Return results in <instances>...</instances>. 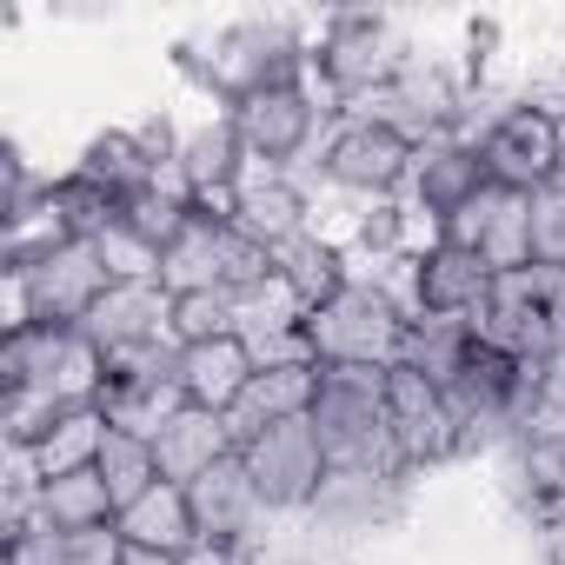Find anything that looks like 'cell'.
<instances>
[{
  "label": "cell",
  "instance_id": "obj_13",
  "mask_svg": "<svg viewBox=\"0 0 565 565\" xmlns=\"http://www.w3.org/2000/svg\"><path fill=\"white\" fill-rule=\"evenodd\" d=\"M186 499H193V525H200V539H220V545H246V552H259V545L273 539V525H279V519L266 512V499L253 492L239 452L220 459L206 479H193Z\"/></svg>",
  "mask_w": 565,
  "mask_h": 565
},
{
  "label": "cell",
  "instance_id": "obj_40",
  "mask_svg": "<svg viewBox=\"0 0 565 565\" xmlns=\"http://www.w3.org/2000/svg\"><path fill=\"white\" fill-rule=\"evenodd\" d=\"M558 186H565V114H558Z\"/></svg>",
  "mask_w": 565,
  "mask_h": 565
},
{
  "label": "cell",
  "instance_id": "obj_24",
  "mask_svg": "<svg viewBox=\"0 0 565 565\" xmlns=\"http://www.w3.org/2000/svg\"><path fill=\"white\" fill-rule=\"evenodd\" d=\"M107 413L100 406H67L54 426H47V439L28 452V466L41 472V479H67V472H87L94 459H100V446H107Z\"/></svg>",
  "mask_w": 565,
  "mask_h": 565
},
{
  "label": "cell",
  "instance_id": "obj_29",
  "mask_svg": "<svg viewBox=\"0 0 565 565\" xmlns=\"http://www.w3.org/2000/svg\"><path fill=\"white\" fill-rule=\"evenodd\" d=\"M47 206L67 220L74 239H100V233L120 220V200H114L107 186H94L87 173H74V167H61V173L47 180Z\"/></svg>",
  "mask_w": 565,
  "mask_h": 565
},
{
  "label": "cell",
  "instance_id": "obj_27",
  "mask_svg": "<svg viewBox=\"0 0 565 565\" xmlns=\"http://www.w3.org/2000/svg\"><path fill=\"white\" fill-rule=\"evenodd\" d=\"M479 259L492 266V279L532 266V193L492 186V220H486V233H479Z\"/></svg>",
  "mask_w": 565,
  "mask_h": 565
},
{
  "label": "cell",
  "instance_id": "obj_20",
  "mask_svg": "<svg viewBox=\"0 0 565 565\" xmlns=\"http://www.w3.org/2000/svg\"><path fill=\"white\" fill-rule=\"evenodd\" d=\"M120 539L127 545H140V552H167V558H180L193 539H200V525H193V499H186V486H173V479H160V486H147L134 505H120Z\"/></svg>",
  "mask_w": 565,
  "mask_h": 565
},
{
  "label": "cell",
  "instance_id": "obj_10",
  "mask_svg": "<svg viewBox=\"0 0 565 565\" xmlns=\"http://www.w3.org/2000/svg\"><path fill=\"white\" fill-rule=\"evenodd\" d=\"M479 160H486L492 186H505V193L558 186V107H545L539 94H519L479 134Z\"/></svg>",
  "mask_w": 565,
  "mask_h": 565
},
{
  "label": "cell",
  "instance_id": "obj_38",
  "mask_svg": "<svg viewBox=\"0 0 565 565\" xmlns=\"http://www.w3.org/2000/svg\"><path fill=\"white\" fill-rule=\"evenodd\" d=\"M539 100H545V107H558V114H565V54H558V67H552V74H545V87H539Z\"/></svg>",
  "mask_w": 565,
  "mask_h": 565
},
{
  "label": "cell",
  "instance_id": "obj_30",
  "mask_svg": "<svg viewBox=\"0 0 565 565\" xmlns=\"http://www.w3.org/2000/svg\"><path fill=\"white\" fill-rule=\"evenodd\" d=\"M94 472L107 479L114 505H134L147 486H160V459H153V439H134V433H107V446H100Z\"/></svg>",
  "mask_w": 565,
  "mask_h": 565
},
{
  "label": "cell",
  "instance_id": "obj_12",
  "mask_svg": "<svg viewBox=\"0 0 565 565\" xmlns=\"http://www.w3.org/2000/svg\"><path fill=\"white\" fill-rule=\"evenodd\" d=\"M173 167H180L193 206L233 220L239 173H246V147H239L226 107H200V100H193V114H180V153H173Z\"/></svg>",
  "mask_w": 565,
  "mask_h": 565
},
{
  "label": "cell",
  "instance_id": "obj_11",
  "mask_svg": "<svg viewBox=\"0 0 565 565\" xmlns=\"http://www.w3.org/2000/svg\"><path fill=\"white\" fill-rule=\"evenodd\" d=\"M313 206H320L313 167H266V160H246L239 200H233V226H239L246 239H259L266 253H279V246H294L300 233H313Z\"/></svg>",
  "mask_w": 565,
  "mask_h": 565
},
{
  "label": "cell",
  "instance_id": "obj_4",
  "mask_svg": "<svg viewBox=\"0 0 565 565\" xmlns=\"http://www.w3.org/2000/svg\"><path fill=\"white\" fill-rule=\"evenodd\" d=\"M307 419L333 466H399L386 426V366H320V393Z\"/></svg>",
  "mask_w": 565,
  "mask_h": 565
},
{
  "label": "cell",
  "instance_id": "obj_32",
  "mask_svg": "<svg viewBox=\"0 0 565 565\" xmlns=\"http://www.w3.org/2000/svg\"><path fill=\"white\" fill-rule=\"evenodd\" d=\"M173 347H206V340H226L239 333V313H233V294H180L173 300V320H167Z\"/></svg>",
  "mask_w": 565,
  "mask_h": 565
},
{
  "label": "cell",
  "instance_id": "obj_22",
  "mask_svg": "<svg viewBox=\"0 0 565 565\" xmlns=\"http://www.w3.org/2000/svg\"><path fill=\"white\" fill-rule=\"evenodd\" d=\"M273 266L287 273V287L307 300V313L353 287V253H347L340 239H327V233H300L294 246H279V253H273Z\"/></svg>",
  "mask_w": 565,
  "mask_h": 565
},
{
  "label": "cell",
  "instance_id": "obj_17",
  "mask_svg": "<svg viewBox=\"0 0 565 565\" xmlns=\"http://www.w3.org/2000/svg\"><path fill=\"white\" fill-rule=\"evenodd\" d=\"M233 452H239L233 419H226V413H200V406H180V413L160 426V439H153L160 479H173V486L206 479V472H213L220 459H233Z\"/></svg>",
  "mask_w": 565,
  "mask_h": 565
},
{
  "label": "cell",
  "instance_id": "obj_2",
  "mask_svg": "<svg viewBox=\"0 0 565 565\" xmlns=\"http://www.w3.org/2000/svg\"><path fill=\"white\" fill-rule=\"evenodd\" d=\"M413 54H419V41L399 14H327V21H313L307 67L347 114V107L386 94Z\"/></svg>",
  "mask_w": 565,
  "mask_h": 565
},
{
  "label": "cell",
  "instance_id": "obj_19",
  "mask_svg": "<svg viewBox=\"0 0 565 565\" xmlns=\"http://www.w3.org/2000/svg\"><path fill=\"white\" fill-rule=\"evenodd\" d=\"M313 393H320V366L300 360V366H259L253 386L239 393V406L226 413L233 433H259V426H287V419H307L313 413Z\"/></svg>",
  "mask_w": 565,
  "mask_h": 565
},
{
  "label": "cell",
  "instance_id": "obj_39",
  "mask_svg": "<svg viewBox=\"0 0 565 565\" xmlns=\"http://www.w3.org/2000/svg\"><path fill=\"white\" fill-rule=\"evenodd\" d=\"M120 565H180V558H167V552H140V545H127V558Z\"/></svg>",
  "mask_w": 565,
  "mask_h": 565
},
{
  "label": "cell",
  "instance_id": "obj_16",
  "mask_svg": "<svg viewBox=\"0 0 565 565\" xmlns=\"http://www.w3.org/2000/svg\"><path fill=\"white\" fill-rule=\"evenodd\" d=\"M413 294H419V320H472L492 300V266L479 253L439 239L413 259Z\"/></svg>",
  "mask_w": 565,
  "mask_h": 565
},
{
  "label": "cell",
  "instance_id": "obj_9",
  "mask_svg": "<svg viewBox=\"0 0 565 565\" xmlns=\"http://www.w3.org/2000/svg\"><path fill=\"white\" fill-rule=\"evenodd\" d=\"M226 114H233V134H239L246 160H266V167H313V153L333 127V114L307 94V81L266 87V94H253Z\"/></svg>",
  "mask_w": 565,
  "mask_h": 565
},
{
  "label": "cell",
  "instance_id": "obj_33",
  "mask_svg": "<svg viewBox=\"0 0 565 565\" xmlns=\"http://www.w3.org/2000/svg\"><path fill=\"white\" fill-rule=\"evenodd\" d=\"M532 266L539 273H565V186H539L532 193Z\"/></svg>",
  "mask_w": 565,
  "mask_h": 565
},
{
  "label": "cell",
  "instance_id": "obj_15",
  "mask_svg": "<svg viewBox=\"0 0 565 565\" xmlns=\"http://www.w3.org/2000/svg\"><path fill=\"white\" fill-rule=\"evenodd\" d=\"M167 320H173V294L160 287V279H114V287L100 294V307L81 320V340H94V347L114 360V353H127V347L173 340Z\"/></svg>",
  "mask_w": 565,
  "mask_h": 565
},
{
  "label": "cell",
  "instance_id": "obj_5",
  "mask_svg": "<svg viewBox=\"0 0 565 565\" xmlns=\"http://www.w3.org/2000/svg\"><path fill=\"white\" fill-rule=\"evenodd\" d=\"M419 505V479L406 466H327V486L307 512L313 532H327L347 552H366L373 539L399 532Z\"/></svg>",
  "mask_w": 565,
  "mask_h": 565
},
{
  "label": "cell",
  "instance_id": "obj_34",
  "mask_svg": "<svg viewBox=\"0 0 565 565\" xmlns=\"http://www.w3.org/2000/svg\"><path fill=\"white\" fill-rule=\"evenodd\" d=\"M94 246H100V259H107L114 279H160V246H147L127 220H114Z\"/></svg>",
  "mask_w": 565,
  "mask_h": 565
},
{
  "label": "cell",
  "instance_id": "obj_14",
  "mask_svg": "<svg viewBox=\"0 0 565 565\" xmlns=\"http://www.w3.org/2000/svg\"><path fill=\"white\" fill-rule=\"evenodd\" d=\"M492 186V173H486V160H479V147L472 140H459V134H446V140H426L419 153H413V180H406V200L426 213V220H452L459 206H472L479 193Z\"/></svg>",
  "mask_w": 565,
  "mask_h": 565
},
{
  "label": "cell",
  "instance_id": "obj_35",
  "mask_svg": "<svg viewBox=\"0 0 565 565\" xmlns=\"http://www.w3.org/2000/svg\"><path fill=\"white\" fill-rule=\"evenodd\" d=\"M8 565H67V545L54 525H34V532H14L8 539Z\"/></svg>",
  "mask_w": 565,
  "mask_h": 565
},
{
  "label": "cell",
  "instance_id": "obj_37",
  "mask_svg": "<svg viewBox=\"0 0 565 565\" xmlns=\"http://www.w3.org/2000/svg\"><path fill=\"white\" fill-rule=\"evenodd\" d=\"M180 565H253V552L246 545H220V539H193L180 552Z\"/></svg>",
  "mask_w": 565,
  "mask_h": 565
},
{
  "label": "cell",
  "instance_id": "obj_23",
  "mask_svg": "<svg viewBox=\"0 0 565 565\" xmlns=\"http://www.w3.org/2000/svg\"><path fill=\"white\" fill-rule=\"evenodd\" d=\"M67 347H74V333L14 320L8 333H0V393H28V386H47L54 393V373H61Z\"/></svg>",
  "mask_w": 565,
  "mask_h": 565
},
{
  "label": "cell",
  "instance_id": "obj_31",
  "mask_svg": "<svg viewBox=\"0 0 565 565\" xmlns=\"http://www.w3.org/2000/svg\"><path fill=\"white\" fill-rule=\"evenodd\" d=\"M61 413H67V406H61L47 386H28V393H0V446H8V452H34Z\"/></svg>",
  "mask_w": 565,
  "mask_h": 565
},
{
  "label": "cell",
  "instance_id": "obj_1",
  "mask_svg": "<svg viewBox=\"0 0 565 565\" xmlns=\"http://www.w3.org/2000/svg\"><path fill=\"white\" fill-rule=\"evenodd\" d=\"M307 47H313V21L233 14V21H206V28L180 34L167 67L200 107H239L266 87H294L307 74Z\"/></svg>",
  "mask_w": 565,
  "mask_h": 565
},
{
  "label": "cell",
  "instance_id": "obj_28",
  "mask_svg": "<svg viewBox=\"0 0 565 565\" xmlns=\"http://www.w3.org/2000/svg\"><path fill=\"white\" fill-rule=\"evenodd\" d=\"M466 360H472V327H466V320H413V327H406L399 366L426 373L433 386H452Z\"/></svg>",
  "mask_w": 565,
  "mask_h": 565
},
{
  "label": "cell",
  "instance_id": "obj_8",
  "mask_svg": "<svg viewBox=\"0 0 565 565\" xmlns=\"http://www.w3.org/2000/svg\"><path fill=\"white\" fill-rule=\"evenodd\" d=\"M239 466L253 479V492L266 499L273 519H307L320 486H327V446L313 433V419H287V426H259L239 439Z\"/></svg>",
  "mask_w": 565,
  "mask_h": 565
},
{
  "label": "cell",
  "instance_id": "obj_21",
  "mask_svg": "<svg viewBox=\"0 0 565 565\" xmlns=\"http://www.w3.org/2000/svg\"><path fill=\"white\" fill-rule=\"evenodd\" d=\"M67 167H74V173H87L94 186H107L120 206H127L134 193H147V186H153V173H160V167H153V153L140 147L134 120H127V127H100V134H87V140H81V153H74Z\"/></svg>",
  "mask_w": 565,
  "mask_h": 565
},
{
  "label": "cell",
  "instance_id": "obj_7",
  "mask_svg": "<svg viewBox=\"0 0 565 565\" xmlns=\"http://www.w3.org/2000/svg\"><path fill=\"white\" fill-rule=\"evenodd\" d=\"M114 287V273L100 259L94 239H67L61 253L34 259L28 273H8V327L34 320V327H61L81 333V320L100 307V294Z\"/></svg>",
  "mask_w": 565,
  "mask_h": 565
},
{
  "label": "cell",
  "instance_id": "obj_26",
  "mask_svg": "<svg viewBox=\"0 0 565 565\" xmlns=\"http://www.w3.org/2000/svg\"><path fill=\"white\" fill-rule=\"evenodd\" d=\"M41 519L54 532H94V525H114L120 505H114L107 479L87 466V472H67V479H41Z\"/></svg>",
  "mask_w": 565,
  "mask_h": 565
},
{
  "label": "cell",
  "instance_id": "obj_18",
  "mask_svg": "<svg viewBox=\"0 0 565 565\" xmlns=\"http://www.w3.org/2000/svg\"><path fill=\"white\" fill-rule=\"evenodd\" d=\"M253 373H259V360H253V347L239 333L206 340V347H180V393L200 413H233L239 393L253 386Z\"/></svg>",
  "mask_w": 565,
  "mask_h": 565
},
{
  "label": "cell",
  "instance_id": "obj_3",
  "mask_svg": "<svg viewBox=\"0 0 565 565\" xmlns=\"http://www.w3.org/2000/svg\"><path fill=\"white\" fill-rule=\"evenodd\" d=\"M413 153L419 147L406 134L360 120V114H340L313 153V180H320V193H333L347 206H386V200H406Z\"/></svg>",
  "mask_w": 565,
  "mask_h": 565
},
{
  "label": "cell",
  "instance_id": "obj_25",
  "mask_svg": "<svg viewBox=\"0 0 565 565\" xmlns=\"http://www.w3.org/2000/svg\"><path fill=\"white\" fill-rule=\"evenodd\" d=\"M186 406L180 380H107L100 393V413L114 433H134V439H160V426Z\"/></svg>",
  "mask_w": 565,
  "mask_h": 565
},
{
  "label": "cell",
  "instance_id": "obj_6",
  "mask_svg": "<svg viewBox=\"0 0 565 565\" xmlns=\"http://www.w3.org/2000/svg\"><path fill=\"white\" fill-rule=\"evenodd\" d=\"M406 313L380 279L353 273V287L307 313V347L320 366H399L406 353Z\"/></svg>",
  "mask_w": 565,
  "mask_h": 565
},
{
  "label": "cell",
  "instance_id": "obj_36",
  "mask_svg": "<svg viewBox=\"0 0 565 565\" xmlns=\"http://www.w3.org/2000/svg\"><path fill=\"white\" fill-rule=\"evenodd\" d=\"M525 539H532V565H565V505L552 519L525 525Z\"/></svg>",
  "mask_w": 565,
  "mask_h": 565
}]
</instances>
